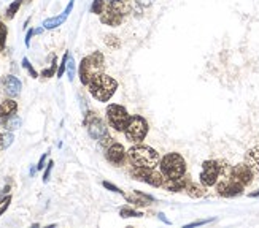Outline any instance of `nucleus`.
I'll list each match as a JSON object with an SVG mask.
<instances>
[{
    "label": "nucleus",
    "instance_id": "obj_11",
    "mask_svg": "<svg viewBox=\"0 0 259 228\" xmlns=\"http://www.w3.org/2000/svg\"><path fill=\"white\" fill-rule=\"evenodd\" d=\"M243 186H240L239 182L232 181L231 178L228 179H221V182H218L217 186V192L218 195L221 197H226V198H232V197H237L243 193Z\"/></svg>",
    "mask_w": 259,
    "mask_h": 228
},
{
    "label": "nucleus",
    "instance_id": "obj_5",
    "mask_svg": "<svg viewBox=\"0 0 259 228\" xmlns=\"http://www.w3.org/2000/svg\"><path fill=\"white\" fill-rule=\"evenodd\" d=\"M84 127H86L88 133L91 135V138L100 141L102 144H105V143H108V140H111V136L108 135V127L105 125V122L93 111H89V112L84 114Z\"/></svg>",
    "mask_w": 259,
    "mask_h": 228
},
{
    "label": "nucleus",
    "instance_id": "obj_35",
    "mask_svg": "<svg viewBox=\"0 0 259 228\" xmlns=\"http://www.w3.org/2000/svg\"><path fill=\"white\" fill-rule=\"evenodd\" d=\"M35 35V29H30V30H27V33H26V40H24V43H26V46L29 48L30 46V38Z\"/></svg>",
    "mask_w": 259,
    "mask_h": 228
},
{
    "label": "nucleus",
    "instance_id": "obj_38",
    "mask_svg": "<svg viewBox=\"0 0 259 228\" xmlns=\"http://www.w3.org/2000/svg\"><path fill=\"white\" fill-rule=\"evenodd\" d=\"M159 219H161V220H164L165 223H170V222H168V220L165 219V215H164V214H159Z\"/></svg>",
    "mask_w": 259,
    "mask_h": 228
},
{
    "label": "nucleus",
    "instance_id": "obj_9",
    "mask_svg": "<svg viewBox=\"0 0 259 228\" xmlns=\"http://www.w3.org/2000/svg\"><path fill=\"white\" fill-rule=\"evenodd\" d=\"M131 176H132V179L145 182V184H148L151 187H162V182H164L162 173H161V171H156L154 168H137V166H132Z\"/></svg>",
    "mask_w": 259,
    "mask_h": 228
},
{
    "label": "nucleus",
    "instance_id": "obj_16",
    "mask_svg": "<svg viewBox=\"0 0 259 228\" xmlns=\"http://www.w3.org/2000/svg\"><path fill=\"white\" fill-rule=\"evenodd\" d=\"M189 182V178L186 175H183L182 178H175V179H164L162 187L168 192H182L186 189Z\"/></svg>",
    "mask_w": 259,
    "mask_h": 228
},
{
    "label": "nucleus",
    "instance_id": "obj_18",
    "mask_svg": "<svg viewBox=\"0 0 259 228\" xmlns=\"http://www.w3.org/2000/svg\"><path fill=\"white\" fill-rule=\"evenodd\" d=\"M127 203L134 204V206H148V201H154V198L151 195H146L143 192H135L134 190V195H124Z\"/></svg>",
    "mask_w": 259,
    "mask_h": 228
},
{
    "label": "nucleus",
    "instance_id": "obj_4",
    "mask_svg": "<svg viewBox=\"0 0 259 228\" xmlns=\"http://www.w3.org/2000/svg\"><path fill=\"white\" fill-rule=\"evenodd\" d=\"M159 168L164 179L182 178L183 175H186V160L180 154L170 152L162 157Z\"/></svg>",
    "mask_w": 259,
    "mask_h": 228
},
{
    "label": "nucleus",
    "instance_id": "obj_27",
    "mask_svg": "<svg viewBox=\"0 0 259 228\" xmlns=\"http://www.w3.org/2000/svg\"><path fill=\"white\" fill-rule=\"evenodd\" d=\"M7 35H8V29L4 22H0V52L5 49V43H7Z\"/></svg>",
    "mask_w": 259,
    "mask_h": 228
},
{
    "label": "nucleus",
    "instance_id": "obj_12",
    "mask_svg": "<svg viewBox=\"0 0 259 228\" xmlns=\"http://www.w3.org/2000/svg\"><path fill=\"white\" fill-rule=\"evenodd\" d=\"M231 179L239 182L240 186L246 187L248 184H251V181H253V171L246 166V163L235 165L232 166V171H231Z\"/></svg>",
    "mask_w": 259,
    "mask_h": 228
},
{
    "label": "nucleus",
    "instance_id": "obj_31",
    "mask_svg": "<svg viewBox=\"0 0 259 228\" xmlns=\"http://www.w3.org/2000/svg\"><path fill=\"white\" fill-rule=\"evenodd\" d=\"M102 186H104L105 189L111 190V192H115V193H119V195H124V193H122V190H121L119 187H116L115 184H111V182H108V181H104V182H102Z\"/></svg>",
    "mask_w": 259,
    "mask_h": 228
},
{
    "label": "nucleus",
    "instance_id": "obj_25",
    "mask_svg": "<svg viewBox=\"0 0 259 228\" xmlns=\"http://www.w3.org/2000/svg\"><path fill=\"white\" fill-rule=\"evenodd\" d=\"M107 4H105V0H94L93 5H91V13L94 15H102L104 13V10H105Z\"/></svg>",
    "mask_w": 259,
    "mask_h": 228
},
{
    "label": "nucleus",
    "instance_id": "obj_30",
    "mask_svg": "<svg viewBox=\"0 0 259 228\" xmlns=\"http://www.w3.org/2000/svg\"><path fill=\"white\" fill-rule=\"evenodd\" d=\"M22 67H24L26 70L30 73V76H32V78H37V76H38V73L35 72V68H33V67L30 65V62H29L27 57H24V59H22Z\"/></svg>",
    "mask_w": 259,
    "mask_h": 228
},
{
    "label": "nucleus",
    "instance_id": "obj_29",
    "mask_svg": "<svg viewBox=\"0 0 259 228\" xmlns=\"http://www.w3.org/2000/svg\"><path fill=\"white\" fill-rule=\"evenodd\" d=\"M69 57H70V54H69V52H65V54H64L62 61H61V65H59V68H58V73H56V76H58V78H62V75L65 73L67 61H69Z\"/></svg>",
    "mask_w": 259,
    "mask_h": 228
},
{
    "label": "nucleus",
    "instance_id": "obj_33",
    "mask_svg": "<svg viewBox=\"0 0 259 228\" xmlns=\"http://www.w3.org/2000/svg\"><path fill=\"white\" fill-rule=\"evenodd\" d=\"M53 166H54V162L50 160L47 169H45V173H43V182H48V179H50V176H51V171H53Z\"/></svg>",
    "mask_w": 259,
    "mask_h": 228
},
{
    "label": "nucleus",
    "instance_id": "obj_34",
    "mask_svg": "<svg viewBox=\"0 0 259 228\" xmlns=\"http://www.w3.org/2000/svg\"><path fill=\"white\" fill-rule=\"evenodd\" d=\"M134 2L137 4L139 7H142V8H146V7L153 5V2H154V0H134Z\"/></svg>",
    "mask_w": 259,
    "mask_h": 228
},
{
    "label": "nucleus",
    "instance_id": "obj_36",
    "mask_svg": "<svg viewBox=\"0 0 259 228\" xmlns=\"http://www.w3.org/2000/svg\"><path fill=\"white\" fill-rule=\"evenodd\" d=\"M48 155H50V152H45V154L40 157V160H38V163H37V169H43V166H45V162H47Z\"/></svg>",
    "mask_w": 259,
    "mask_h": 228
},
{
    "label": "nucleus",
    "instance_id": "obj_28",
    "mask_svg": "<svg viewBox=\"0 0 259 228\" xmlns=\"http://www.w3.org/2000/svg\"><path fill=\"white\" fill-rule=\"evenodd\" d=\"M65 73H67V76H69V81H73V78H75V61H73L72 55L69 57V61H67Z\"/></svg>",
    "mask_w": 259,
    "mask_h": 228
},
{
    "label": "nucleus",
    "instance_id": "obj_3",
    "mask_svg": "<svg viewBox=\"0 0 259 228\" xmlns=\"http://www.w3.org/2000/svg\"><path fill=\"white\" fill-rule=\"evenodd\" d=\"M127 158L132 166L137 168H156L159 165V154L150 146L137 144L127 151Z\"/></svg>",
    "mask_w": 259,
    "mask_h": 228
},
{
    "label": "nucleus",
    "instance_id": "obj_13",
    "mask_svg": "<svg viewBox=\"0 0 259 228\" xmlns=\"http://www.w3.org/2000/svg\"><path fill=\"white\" fill-rule=\"evenodd\" d=\"M105 157L110 163H113L116 166H121L126 160V151H124V146L119 144V143H111L107 147V152Z\"/></svg>",
    "mask_w": 259,
    "mask_h": 228
},
{
    "label": "nucleus",
    "instance_id": "obj_14",
    "mask_svg": "<svg viewBox=\"0 0 259 228\" xmlns=\"http://www.w3.org/2000/svg\"><path fill=\"white\" fill-rule=\"evenodd\" d=\"M73 5H75V0H70L69 5H67V7H65V10L62 11V15H59V16H54V18H50V19H47V21L43 22V29L51 30V29H56V27L62 26L64 22L67 21V18H69L70 11L73 10Z\"/></svg>",
    "mask_w": 259,
    "mask_h": 228
},
{
    "label": "nucleus",
    "instance_id": "obj_1",
    "mask_svg": "<svg viewBox=\"0 0 259 228\" xmlns=\"http://www.w3.org/2000/svg\"><path fill=\"white\" fill-rule=\"evenodd\" d=\"M89 87V94H91L97 101H108L111 97L115 95L116 89H118V81L115 78H111L105 73H100L94 76L88 84Z\"/></svg>",
    "mask_w": 259,
    "mask_h": 228
},
{
    "label": "nucleus",
    "instance_id": "obj_39",
    "mask_svg": "<svg viewBox=\"0 0 259 228\" xmlns=\"http://www.w3.org/2000/svg\"><path fill=\"white\" fill-rule=\"evenodd\" d=\"M250 197H251V198H256V197H259V192H253V193H250Z\"/></svg>",
    "mask_w": 259,
    "mask_h": 228
},
{
    "label": "nucleus",
    "instance_id": "obj_19",
    "mask_svg": "<svg viewBox=\"0 0 259 228\" xmlns=\"http://www.w3.org/2000/svg\"><path fill=\"white\" fill-rule=\"evenodd\" d=\"M16 111H18V103L13 98H7L4 101H0V121L13 116V114H16Z\"/></svg>",
    "mask_w": 259,
    "mask_h": 228
},
{
    "label": "nucleus",
    "instance_id": "obj_32",
    "mask_svg": "<svg viewBox=\"0 0 259 228\" xmlns=\"http://www.w3.org/2000/svg\"><path fill=\"white\" fill-rule=\"evenodd\" d=\"M54 73H56V59H53V64H51V67L48 68V70H43L41 72V76L51 78V76H54Z\"/></svg>",
    "mask_w": 259,
    "mask_h": 228
},
{
    "label": "nucleus",
    "instance_id": "obj_2",
    "mask_svg": "<svg viewBox=\"0 0 259 228\" xmlns=\"http://www.w3.org/2000/svg\"><path fill=\"white\" fill-rule=\"evenodd\" d=\"M104 70H105V57L102 52L94 51L93 54L83 57L80 68H78V76H80L81 84L88 86L94 76L104 73Z\"/></svg>",
    "mask_w": 259,
    "mask_h": 228
},
{
    "label": "nucleus",
    "instance_id": "obj_17",
    "mask_svg": "<svg viewBox=\"0 0 259 228\" xmlns=\"http://www.w3.org/2000/svg\"><path fill=\"white\" fill-rule=\"evenodd\" d=\"M245 163L253 171V175H259V146H254L246 151Z\"/></svg>",
    "mask_w": 259,
    "mask_h": 228
},
{
    "label": "nucleus",
    "instance_id": "obj_22",
    "mask_svg": "<svg viewBox=\"0 0 259 228\" xmlns=\"http://www.w3.org/2000/svg\"><path fill=\"white\" fill-rule=\"evenodd\" d=\"M13 140H15V136L11 132H8V130L5 133L0 132V151L8 149V147L11 146V143H13Z\"/></svg>",
    "mask_w": 259,
    "mask_h": 228
},
{
    "label": "nucleus",
    "instance_id": "obj_26",
    "mask_svg": "<svg viewBox=\"0 0 259 228\" xmlns=\"http://www.w3.org/2000/svg\"><path fill=\"white\" fill-rule=\"evenodd\" d=\"M10 203H11V195H10V193H2V195H0V215H2L8 209Z\"/></svg>",
    "mask_w": 259,
    "mask_h": 228
},
{
    "label": "nucleus",
    "instance_id": "obj_10",
    "mask_svg": "<svg viewBox=\"0 0 259 228\" xmlns=\"http://www.w3.org/2000/svg\"><path fill=\"white\" fill-rule=\"evenodd\" d=\"M220 178V168L218 162L215 160H205L202 163V171H200V182L205 187H211L218 182Z\"/></svg>",
    "mask_w": 259,
    "mask_h": 228
},
{
    "label": "nucleus",
    "instance_id": "obj_15",
    "mask_svg": "<svg viewBox=\"0 0 259 228\" xmlns=\"http://www.w3.org/2000/svg\"><path fill=\"white\" fill-rule=\"evenodd\" d=\"M4 89H5V94L8 95V97H18L19 94H21V89H22V84H21V81L16 78V76H13V75H7L5 78H4Z\"/></svg>",
    "mask_w": 259,
    "mask_h": 228
},
{
    "label": "nucleus",
    "instance_id": "obj_8",
    "mask_svg": "<svg viewBox=\"0 0 259 228\" xmlns=\"http://www.w3.org/2000/svg\"><path fill=\"white\" fill-rule=\"evenodd\" d=\"M129 112L124 106L110 103L107 106V121L110 124V127H113L116 132H124L126 125L129 122Z\"/></svg>",
    "mask_w": 259,
    "mask_h": 228
},
{
    "label": "nucleus",
    "instance_id": "obj_20",
    "mask_svg": "<svg viewBox=\"0 0 259 228\" xmlns=\"http://www.w3.org/2000/svg\"><path fill=\"white\" fill-rule=\"evenodd\" d=\"M185 192L188 193L191 198H202V197L205 195V186L202 184V182H200V184H197V182L189 181L186 189H185Z\"/></svg>",
    "mask_w": 259,
    "mask_h": 228
},
{
    "label": "nucleus",
    "instance_id": "obj_23",
    "mask_svg": "<svg viewBox=\"0 0 259 228\" xmlns=\"http://www.w3.org/2000/svg\"><path fill=\"white\" fill-rule=\"evenodd\" d=\"M24 4L22 0H15L13 4H10L8 5V8H7V15H5V18L7 19H13L15 18V15L18 13V10L21 8V5Z\"/></svg>",
    "mask_w": 259,
    "mask_h": 228
},
{
    "label": "nucleus",
    "instance_id": "obj_6",
    "mask_svg": "<svg viewBox=\"0 0 259 228\" xmlns=\"http://www.w3.org/2000/svg\"><path fill=\"white\" fill-rule=\"evenodd\" d=\"M126 8L127 7L124 0H110L104 10V13L100 15V22L111 27L121 26V22L126 15Z\"/></svg>",
    "mask_w": 259,
    "mask_h": 228
},
{
    "label": "nucleus",
    "instance_id": "obj_7",
    "mask_svg": "<svg viewBox=\"0 0 259 228\" xmlns=\"http://www.w3.org/2000/svg\"><path fill=\"white\" fill-rule=\"evenodd\" d=\"M148 121L142 116H131L129 118V122L126 125V130H124V135H126V140L131 141V143H135L139 144L142 143L146 135H148Z\"/></svg>",
    "mask_w": 259,
    "mask_h": 228
},
{
    "label": "nucleus",
    "instance_id": "obj_21",
    "mask_svg": "<svg viewBox=\"0 0 259 228\" xmlns=\"http://www.w3.org/2000/svg\"><path fill=\"white\" fill-rule=\"evenodd\" d=\"M0 124L4 125V129H5V130L13 132V130H18V129L21 127V119L16 116V114H13V116L2 119V121H0Z\"/></svg>",
    "mask_w": 259,
    "mask_h": 228
},
{
    "label": "nucleus",
    "instance_id": "obj_37",
    "mask_svg": "<svg viewBox=\"0 0 259 228\" xmlns=\"http://www.w3.org/2000/svg\"><path fill=\"white\" fill-rule=\"evenodd\" d=\"M213 219H207V220H197V222H193V223H189L186 226H199V225H205V223H210Z\"/></svg>",
    "mask_w": 259,
    "mask_h": 228
},
{
    "label": "nucleus",
    "instance_id": "obj_24",
    "mask_svg": "<svg viewBox=\"0 0 259 228\" xmlns=\"http://www.w3.org/2000/svg\"><path fill=\"white\" fill-rule=\"evenodd\" d=\"M119 215H121V217L127 219V217H142L143 214L139 212V211H135V209H132V208H129V206H124V208L119 209Z\"/></svg>",
    "mask_w": 259,
    "mask_h": 228
},
{
    "label": "nucleus",
    "instance_id": "obj_40",
    "mask_svg": "<svg viewBox=\"0 0 259 228\" xmlns=\"http://www.w3.org/2000/svg\"><path fill=\"white\" fill-rule=\"evenodd\" d=\"M22 2H24V4H30V2H32V0H22Z\"/></svg>",
    "mask_w": 259,
    "mask_h": 228
}]
</instances>
